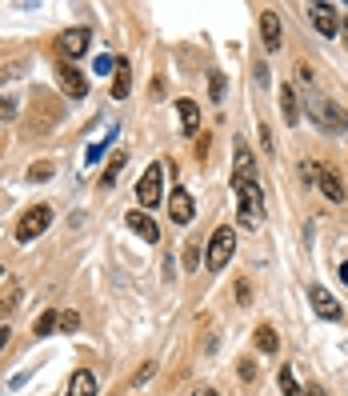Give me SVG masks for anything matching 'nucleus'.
Segmentation results:
<instances>
[{
  "label": "nucleus",
  "mask_w": 348,
  "mask_h": 396,
  "mask_svg": "<svg viewBox=\"0 0 348 396\" xmlns=\"http://www.w3.org/2000/svg\"><path fill=\"white\" fill-rule=\"evenodd\" d=\"M308 16H313V24H317L320 36H336V13H333V4H308Z\"/></svg>",
  "instance_id": "13"
},
{
  "label": "nucleus",
  "mask_w": 348,
  "mask_h": 396,
  "mask_svg": "<svg viewBox=\"0 0 348 396\" xmlns=\"http://www.w3.org/2000/svg\"><path fill=\"white\" fill-rule=\"evenodd\" d=\"M68 396H96V377L88 368H77L72 381H68Z\"/></svg>",
  "instance_id": "15"
},
{
  "label": "nucleus",
  "mask_w": 348,
  "mask_h": 396,
  "mask_svg": "<svg viewBox=\"0 0 348 396\" xmlns=\"http://www.w3.org/2000/svg\"><path fill=\"white\" fill-rule=\"evenodd\" d=\"M276 344H280V340H276V328H272V324H260V328H256V349L276 352Z\"/></svg>",
  "instance_id": "20"
},
{
  "label": "nucleus",
  "mask_w": 348,
  "mask_h": 396,
  "mask_svg": "<svg viewBox=\"0 0 348 396\" xmlns=\"http://www.w3.org/2000/svg\"><path fill=\"white\" fill-rule=\"evenodd\" d=\"M196 260H200V253H196V248L189 244V248H184V272H192V269H196Z\"/></svg>",
  "instance_id": "30"
},
{
  "label": "nucleus",
  "mask_w": 348,
  "mask_h": 396,
  "mask_svg": "<svg viewBox=\"0 0 348 396\" xmlns=\"http://www.w3.org/2000/svg\"><path fill=\"white\" fill-rule=\"evenodd\" d=\"M237 196H240V228H256L264 221V192L260 184H237Z\"/></svg>",
  "instance_id": "2"
},
{
  "label": "nucleus",
  "mask_w": 348,
  "mask_h": 396,
  "mask_svg": "<svg viewBox=\"0 0 348 396\" xmlns=\"http://www.w3.org/2000/svg\"><path fill=\"white\" fill-rule=\"evenodd\" d=\"M48 176H52V164H48V160H36V164H29V180L45 184Z\"/></svg>",
  "instance_id": "23"
},
{
  "label": "nucleus",
  "mask_w": 348,
  "mask_h": 396,
  "mask_svg": "<svg viewBox=\"0 0 348 396\" xmlns=\"http://www.w3.org/2000/svg\"><path fill=\"white\" fill-rule=\"evenodd\" d=\"M260 36H264V48H269V52L280 48V16L276 13H260Z\"/></svg>",
  "instance_id": "14"
},
{
  "label": "nucleus",
  "mask_w": 348,
  "mask_h": 396,
  "mask_svg": "<svg viewBox=\"0 0 348 396\" xmlns=\"http://www.w3.org/2000/svg\"><path fill=\"white\" fill-rule=\"evenodd\" d=\"M232 253H237V232L228 228V224H221L212 237H208V253H205V264L212 272H221L228 260H232Z\"/></svg>",
  "instance_id": "1"
},
{
  "label": "nucleus",
  "mask_w": 348,
  "mask_h": 396,
  "mask_svg": "<svg viewBox=\"0 0 348 396\" xmlns=\"http://www.w3.org/2000/svg\"><path fill=\"white\" fill-rule=\"evenodd\" d=\"M125 152H112V160H109V168H104V176H100V184H104V189H112V184H116V176H120V168H125Z\"/></svg>",
  "instance_id": "19"
},
{
  "label": "nucleus",
  "mask_w": 348,
  "mask_h": 396,
  "mask_svg": "<svg viewBox=\"0 0 348 396\" xmlns=\"http://www.w3.org/2000/svg\"><path fill=\"white\" fill-rule=\"evenodd\" d=\"M280 112H285L288 125H296L301 112H296V93H292V88H280Z\"/></svg>",
  "instance_id": "21"
},
{
  "label": "nucleus",
  "mask_w": 348,
  "mask_h": 396,
  "mask_svg": "<svg viewBox=\"0 0 348 396\" xmlns=\"http://www.w3.org/2000/svg\"><path fill=\"white\" fill-rule=\"evenodd\" d=\"M340 280H345V285H348V260H345V264H340Z\"/></svg>",
  "instance_id": "36"
},
{
  "label": "nucleus",
  "mask_w": 348,
  "mask_h": 396,
  "mask_svg": "<svg viewBox=\"0 0 348 396\" xmlns=\"http://www.w3.org/2000/svg\"><path fill=\"white\" fill-rule=\"evenodd\" d=\"M112 68H116V64H112V56H100V61H96V72H112Z\"/></svg>",
  "instance_id": "33"
},
{
  "label": "nucleus",
  "mask_w": 348,
  "mask_h": 396,
  "mask_svg": "<svg viewBox=\"0 0 348 396\" xmlns=\"http://www.w3.org/2000/svg\"><path fill=\"white\" fill-rule=\"evenodd\" d=\"M345 128H348V112H345Z\"/></svg>",
  "instance_id": "40"
},
{
  "label": "nucleus",
  "mask_w": 348,
  "mask_h": 396,
  "mask_svg": "<svg viewBox=\"0 0 348 396\" xmlns=\"http://www.w3.org/2000/svg\"><path fill=\"white\" fill-rule=\"evenodd\" d=\"M176 112H180V128L184 132H196L200 128V109L192 100H176Z\"/></svg>",
  "instance_id": "16"
},
{
  "label": "nucleus",
  "mask_w": 348,
  "mask_h": 396,
  "mask_svg": "<svg viewBox=\"0 0 348 396\" xmlns=\"http://www.w3.org/2000/svg\"><path fill=\"white\" fill-rule=\"evenodd\" d=\"M61 328H64V333H77V328H80V312L64 308V312H61Z\"/></svg>",
  "instance_id": "25"
},
{
  "label": "nucleus",
  "mask_w": 348,
  "mask_h": 396,
  "mask_svg": "<svg viewBox=\"0 0 348 396\" xmlns=\"http://www.w3.org/2000/svg\"><path fill=\"white\" fill-rule=\"evenodd\" d=\"M317 184H320V192H324L333 205H345V184H340L336 168H317Z\"/></svg>",
  "instance_id": "12"
},
{
  "label": "nucleus",
  "mask_w": 348,
  "mask_h": 396,
  "mask_svg": "<svg viewBox=\"0 0 348 396\" xmlns=\"http://www.w3.org/2000/svg\"><path fill=\"white\" fill-rule=\"evenodd\" d=\"M313 120H317L320 128H329V132H340L345 128V116H340V109H333L329 100H313Z\"/></svg>",
  "instance_id": "11"
},
{
  "label": "nucleus",
  "mask_w": 348,
  "mask_h": 396,
  "mask_svg": "<svg viewBox=\"0 0 348 396\" xmlns=\"http://www.w3.org/2000/svg\"><path fill=\"white\" fill-rule=\"evenodd\" d=\"M125 224H128V228H132V232H136L141 240H160V228H157V221H152V216H148L144 208H132V212L125 216Z\"/></svg>",
  "instance_id": "9"
},
{
  "label": "nucleus",
  "mask_w": 348,
  "mask_h": 396,
  "mask_svg": "<svg viewBox=\"0 0 348 396\" xmlns=\"http://www.w3.org/2000/svg\"><path fill=\"white\" fill-rule=\"evenodd\" d=\"M88 48H93V32H88V29H64V32H61V52H64V61H80Z\"/></svg>",
  "instance_id": "5"
},
{
  "label": "nucleus",
  "mask_w": 348,
  "mask_h": 396,
  "mask_svg": "<svg viewBox=\"0 0 348 396\" xmlns=\"http://www.w3.org/2000/svg\"><path fill=\"white\" fill-rule=\"evenodd\" d=\"M56 80H61V88L72 96V100H84V96H88V77H84L80 68H72V64H61V68H56Z\"/></svg>",
  "instance_id": "6"
},
{
  "label": "nucleus",
  "mask_w": 348,
  "mask_h": 396,
  "mask_svg": "<svg viewBox=\"0 0 348 396\" xmlns=\"http://www.w3.org/2000/svg\"><path fill=\"white\" fill-rule=\"evenodd\" d=\"M276 384H280L285 396H301V384H296V377H292V368H280V372H276Z\"/></svg>",
  "instance_id": "22"
},
{
  "label": "nucleus",
  "mask_w": 348,
  "mask_h": 396,
  "mask_svg": "<svg viewBox=\"0 0 348 396\" xmlns=\"http://www.w3.org/2000/svg\"><path fill=\"white\" fill-rule=\"evenodd\" d=\"M128 93H132V72H128V64L120 61V64H116V80H112V96H116V100H125Z\"/></svg>",
  "instance_id": "17"
},
{
  "label": "nucleus",
  "mask_w": 348,
  "mask_h": 396,
  "mask_svg": "<svg viewBox=\"0 0 348 396\" xmlns=\"http://www.w3.org/2000/svg\"><path fill=\"white\" fill-rule=\"evenodd\" d=\"M16 304H20V288H13L4 301H0V317H8V312H16Z\"/></svg>",
  "instance_id": "26"
},
{
  "label": "nucleus",
  "mask_w": 348,
  "mask_h": 396,
  "mask_svg": "<svg viewBox=\"0 0 348 396\" xmlns=\"http://www.w3.org/2000/svg\"><path fill=\"white\" fill-rule=\"evenodd\" d=\"M345 45H348V20H345Z\"/></svg>",
  "instance_id": "38"
},
{
  "label": "nucleus",
  "mask_w": 348,
  "mask_h": 396,
  "mask_svg": "<svg viewBox=\"0 0 348 396\" xmlns=\"http://www.w3.org/2000/svg\"><path fill=\"white\" fill-rule=\"evenodd\" d=\"M24 68H29V64H8V68H4V72H0V80H13V77H20V72H24Z\"/></svg>",
  "instance_id": "31"
},
{
  "label": "nucleus",
  "mask_w": 348,
  "mask_h": 396,
  "mask_svg": "<svg viewBox=\"0 0 348 396\" xmlns=\"http://www.w3.org/2000/svg\"><path fill=\"white\" fill-rule=\"evenodd\" d=\"M168 208H173V221H176V224H189L192 216H196V200L189 196V189H173V196H168Z\"/></svg>",
  "instance_id": "10"
},
{
  "label": "nucleus",
  "mask_w": 348,
  "mask_h": 396,
  "mask_svg": "<svg viewBox=\"0 0 348 396\" xmlns=\"http://www.w3.org/2000/svg\"><path fill=\"white\" fill-rule=\"evenodd\" d=\"M208 93H212V100H216V104L224 100V93H228V84H224V77H221V72H212V77H208Z\"/></svg>",
  "instance_id": "24"
},
{
  "label": "nucleus",
  "mask_w": 348,
  "mask_h": 396,
  "mask_svg": "<svg viewBox=\"0 0 348 396\" xmlns=\"http://www.w3.org/2000/svg\"><path fill=\"white\" fill-rule=\"evenodd\" d=\"M308 301H313V308H317V317H324V320H340V317H345V308L336 304V296L329 292V288L313 285V292H308Z\"/></svg>",
  "instance_id": "7"
},
{
  "label": "nucleus",
  "mask_w": 348,
  "mask_h": 396,
  "mask_svg": "<svg viewBox=\"0 0 348 396\" xmlns=\"http://www.w3.org/2000/svg\"><path fill=\"white\" fill-rule=\"evenodd\" d=\"M160 196H164V168L160 164H148L141 176V184H136V200H141L144 208H157Z\"/></svg>",
  "instance_id": "4"
},
{
  "label": "nucleus",
  "mask_w": 348,
  "mask_h": 396,
  "mask_svg": "<svg viewBox=\"0 0 348 396\" xmlns=\"http://www.w3.org/2000/svg\"><path fill=\"white\" fill-rule=\"evenodd\" d=\"M196 396H216V393H212V388H200V393H196Z\"/></svg>",
  "instance_id": "37"
},
{
  "label": "nucleus",
  "mask_w": 348,
  "mask_h": 396,
  "mask_svg": "<svg viewBox=\"0 0 348 396\" xmlns=\"http://www.w3.org/2000/svg\"><path fill=\"white\" fill-rule=\"evenodd\" d=\"M256 180V164H253V152L248 144L237 141V160H232V184H253Z\"/></svg>",
  "instance_id": "8"
},
{
  "label": "nucleus",
  "mask_w": 348,
  "mask_h": 396,
  "mask_svg": "<svg viewBox=\"0 0 348 396\" xmlns=\"http://www.w3.org/2000/svg\"><path fill=\"white\" fill-rule=\"evenodd\" d=\"M152 372H157V365H152V361H148V365H141V372H136V381H148V377H152Z\"/></svg>",
  "instance_id": "32"
},
{
  "label": "nucleus",
  "mask_w": 348,
  "mask_h": 396,
  "mask_svg": "<svg viewBox=\"0 0 348 396\" xmlns=\"http://www.w3.org/2000/svg\"><path fill=\"white\" fill-rule=\"evenodd\" d=\"M0 116H4V120H13L16 116V100L13 96H0Z\"/></svg>",
  "instance_id": "27"
},
{
  "label": "nucleus",
  "mask_w": 348,
  "mask_h": 396,
  "mask_svg": "<svg viewBox=\"0 0 348 396\" xmlns=\"http://www.w3.org/2000/svg\"><path fill=\"white\" fill-rule=\"evenodd\" d=\"M56 324H61V312H56V308H48V312H40V317H36L32 333H36V336H48L52 328H56Z\"/></svg>",
  "instance_id": "18"
},
{
  "label": "nucleus",
  "mask_w": 348,
  "mask_h": 396,
  "mask_svg": "<svg viewBox=\"0 0 348 396\" xmlns=\"http://www.w3.org/2000/svg\"><path fill=\"white\" fill-rule=\"evenodd\" d=\"M240 381H256V365H253V361H240Z\"/></svg>",
  "instance_id": "29"
},
{
  "label": "nucleus",
  "mask_w": 348,
  "mask_h": 396,
  "mask_svg": "<svg viewBox=\"0 0 348 396\" xmlns=\"http://www.w3.org/2000/svg\"><path fill=\"white\" fill-rule=\"evenodd\" d=\"M0 280H4V269H0Z\"/></svg>",
  "instance_id": "41"
},
{
  "label": "nucleus",
  "mask_w": 348,
  "mask_h": 396,
  "mask_svg": "<svg viewBox=\"0 0 348 396\" xmlns=\"http://www.w3.org/2000/svg\"><path fill=\"white\" fill-rule=\"evenodd\" d=\"M260 144H264V152H272V148H276V144H272V132H269V128H260Z\"/></svg>",
  "instance_id": "34"
},
{
  "label": "nucleus",
  "mask_w": 348,
  "mask_h": 396,
  "mask_svg": "<svg viewBox=\"0 0 348 396\" xmlns=\"http://www.w3.org/2000/svg\"><path fill=\"white\" fill-rule=\"evenodd\" d=\"M237 301L240 304H253V285H248V280H240V285H237Z\"/></svg>",
  "instance_id": "28"
},
{
  "label": "nucleus",
  "mask_w": 348,
  "mask_h": 396,
  "mask_svg": "<svg viewBox=\"0 0 348 396\" xmlns=\"http://www.w3.org/2000/svg\"><path fill=\"white\" fill-rule=\"evenodd\" d=\"M8 336H13V333H8V328L0 324V352H4V344H8Z\"/></svg>",
  "instance_id": "35"
},
{
  "label": "nucleus",
  "mask_w": 348,
  "mask_h": 396,
  "mask_svg": "<svg viewBox=\"0 0 348 396\" xmlns=\"http://www.w3.org/2000/svg\"><path fill=\"white\" fill-rule=\"evenodd\" d=\"M308 396H324V393H317V388H313V393H308Z\"/></svg>",
  "instance_id": "39"
},
{
  "label": "nucleus",
  "mask_w": 348,
  "mask_h": 396,
  "mask_svg": "<svg viewBox=\"0 0 348 396\" xmlns=\"http://www.w3.org/2000/svg\"><path fill=\"white\" fill-rule=\"evenodd\" d=\"M48 224H52V208L48 205H32L20 221H16V240L20 244H29V240H36L40 232H45Z\"/></svg>",
  "instance_id": "3"
}]
</instances>
